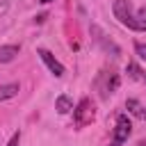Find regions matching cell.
<instances>
[{
  "label": "cell",
  "instance_id": "6da1fadb",
  "mask_svg": "<svg viewBox=\"0 0 146 146\" xmlns=\"http://www.w3.org/2000/svg\"><path fill=\"white\" fill-rule=\"evenodd\" d=\"M112 11H114V18H119L121 25H125V27H130L135 32H146V23H141L139 16L132 14V5L128 0H114Z\"/></svg>",
  "mask_w": 146,
  "mask_h": 146
},
{
  "label": "cell",
  "instance_id": "7a4b0ae2",
  "mask_svg": "<svg viewBox=\"0 0 146 146\" xmlns=\"http://www.w3.org/2000/svg\"><path fill=\"white\" fill-rule=\"evenodd\" d=\"M130 132H132V123H130L128 114H119L116 116V125H114V137H112L110 146H121L123 141H128Z\"/></svg>",
  "mask_w": 146,
  "mask_h": 146
},
{
  "label": "cell",
  "instance_id": "3957f363",
  "mask_svg": "<svg viewBox=\"0 0 146 146\" xmlns=\"http://www.w3.org/2000/svg\"><path fill=\"white\" fill-rule=\"evenodd\" d=\"M36 55L41 57V62H43V64L50 68V73H52L55 78H62V75H64V66H62V64L55 59V55H52L50 50H46V48H39V50H36Z\"/></svg>",
  "mask_w": 146,
  "mask_h": 146
},
{
  "label": "cell",
  "instance_id": "277c9868",
  "mask_svg": "<svg viewBox=\"0 0 146 146\" xmlns=\"http://www.w3.org/2000/svg\"><path fill=\"white\" fill-rule=\"evenodd\" d=\"M91 119H94V107L89 110V100L82 98L80 105H78V110H75V123H78V125H84V123H89Z\"/></svg>",
  "mask_w": 146,
  "mask_h": 146
},
{
  "label": "cell",
  "instance_id": "5b68a950",
  "mask_svg": "<svg viewBox=\"0 0 146 146\" xmlns=\"http://www.w3.org/2000/svg\"><path fill=\"white\" fill-rule=\"evenodd\" d=\"M18 50H21V48L14 46V43H11V46H0V62H2V64L11 62V59L18 55Z\"/></svg>",
  "mask_w": 146,
  "mask_h": 146
},
{
  "label": "cell",
  "instance_id": "8992f818",
  "mask_svg": "<svg viewBox=\"0 0 146 146\" xmlns=\"http://www.w3.org/2000/svg\"><path fill=\"white\" fill-rule=\"evenodd\" d=\"M55 110H57L59 114H68V112L73 110V100H71L68 96H59V98L55 100Z\"/></svg>",
  "mask_w": 146,
  "mask_h": 146
},
{
  "label": "cell",
  "instance_id": "52a82bcc",
  "mask_svg": "<svg viewBox=\"0 0 146 146\" xmlns=\"http://www.w3.org/2000/svg\"><path fill=\"white\" fill-rule=\"evenodd\" d=\"M18 94V84L16 82H9V84H0V100H9Z\"/></svg>",
  "mask_w": 146,
  "mask_h": 146
},
{
  "label": "cell",
  "instance_id": "ba28073f",
  "mask_svg": "<svg viewBox=\"0 0 146 146\" xmlns=\"http://www.w3.org/2000/svg\"><path fill=\"white\" fill-rule=\"evenodd\" d=\"M125 107H128V110H130L132 114H137V116H139V112L144 110V107H141V105H139L137 100H128V103H125Z\"/></svg>",
  "mask_w": 146,
  "mask_h": 146
},
{
  "label": "cell",
  "instance_id": "9c48e42d",
  "mask_svg": "<svg viewBox=\"0 0 146 146\" xmlns=\"http://www.w3.org/2000/svg\"><path fill=\"white\" fill-rule=\"evenodd\" d=\"M125 71H128V75H130V78H139V73H141L137 64H128V68H125Z\"/></svg>",
  "mask_w": 146,
  "mask_h": 146
},
{
  "label": "cell",
  "instance_id": "30bf717a",
  "mask_svg": "<svg viewBox=\"0 0 146 146\" xmlns=\"http://www.w3.org/2000/svg\"><path fill=\"white\" fill-rule=\"evenodd\" d=\"M135 50L141 59H146V43H135Z\"/></svg>",
  "mask_w": 146,
  "mask_h": 146
},
{
  "label": "cell",
  "instance_id": "8fae6325",
  "mask_svg": "<svg viewBox=\"0 0 146 146\" xmlns=\"http://www.w3.org/2000/svg\"><path fill=\"white\" fill-rule=\"evenodd\" d=\"M18 144H21V132H14V135H11V139H9V144H7V146H18Z\"/></svg>",
  "mask_w": 146,
  "mask_h": 146
},
{
  "label": "cell",
  "instance_id": "7c38bea8",
  "mask_svg": "<svg viewBox=\"0 0 146 146\" xmlns=\"http://www.w3.org/2000/svg\"><path fill=\"white\" fill-rule=\"evenodd\" d=\"M137 16H139V21H141V23H146V7H141V9L137 11Z\"/></svg>",
  "mask_w": 146,
  "mask_h": 146
},
{
  "label": "cell",
  "instance_id": "4fadbf2b",
  "mask_svg": "<svg viewBox=\"0 0 146 146\" xmlns=\"http://www.w3.org/2000/svg\"><path fill=\"white\" fill-rule=\"evenodd\" d=\"M139 119H144V121H146V110H141V112H139Z\"/></svg>",
  "mask_w": 146,
  "mask_h": 146
},
{
  "label": "cell",
  "instance_id": "5bb4252c",
  "mask_svg": "<svg viewBox=\"0 0 146 146\" xmlns=\"http://www.w3.org/2000/svg\"><path fill=\"white\" fill-rule=\"evenodd\" d=\"M39 2H43V5H48V2H52V0H39Z\"/></svg>",
  "mask_w": 146,
  "mask_h": 146
},
{
  "label": "cell",
  "instance_id": "9a60e30c",
  "mask_svg": "<svg viewBox=\"0 0 146 146\" xmlns=\"http://www.w3.org/2000/svg\"><path fill=\"white\" fill-rule=\"evenodd\" d=\"M137 146H146V144H137Z\"/></svg>",
  "mask_w": 146,
  "mask_h": 146
}]
</instances>
